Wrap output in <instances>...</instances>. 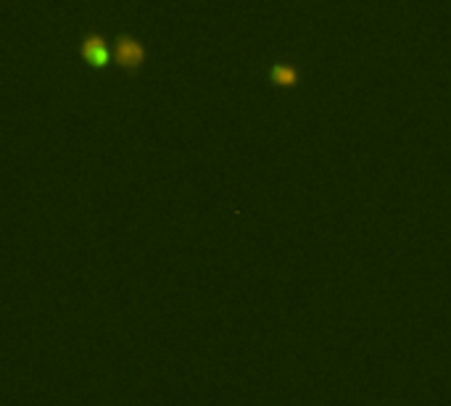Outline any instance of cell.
Wrapping results in <instances>:
<instances>
[{
    "label": "cell",
    "instance_id": "7a4b0ae2",
    "mask_svg": "<svg viewBox=\"0 0 451 406\" xmlns=\"http://www.w3.org/2000/svg\"><path fill=\"white\" fill-rule=\"evenodd\" d=\"M80 53H82L84 61L90 63V66H95V69H103V66H108V61L114 58V53L108 48L106 37L95 34V32H90V34H84L82 37V42H80Z\"/></svg>",
    "mask_w": 451,
    "mask_h": 406
},
{
    "label": "cell",
    "instance_id": "6da1fadb",
    "mask_svg": "<svg viewBox=\"0 0 451 406\" xmlns=\"http://www.w3.org/2000/svg\"><path fill=\"white\" fill-rule=\"evenodd\" d=\"M146 48H143V42H137L135 37H119L114 45V58L119 63V69L127 74H137L143 69V63H146Z\"/></svg>",
    "mask_w": 451,
    "mask_h": 406
},
{
    "label": "cell",
    "instance_id": "3957f363",
    "mask_svg": "<svg viewBox=\"0 0 451 406\" xmlns=\"http://www.w3.org/2000/svg\"><path fill=\"white\" fill-rule=\"evenodd\" d=\"M269 77H272V84H277V87H293V84H298V80H301V72H298L296 66L277 63V66H272Z\"/></svg>",
    "mask_w": 451,
    "mask_h": 406
}]
</instances>
